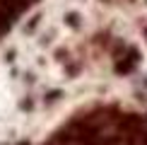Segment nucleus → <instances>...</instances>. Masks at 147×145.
I'll list each match as a JSON object with an SVG mask.
<instances>
[{
	"instance_id": "nucleus-1",
	"label": "nucleus",
	"mask_w": 147,
	"mask_h": 145,
	"mask_svg": "<svg viewBox=\"0 0 147 145\" xmlns=\"http://www.w3.org/2000/svg\"><path fill=\"white\" fill-rule=\"evenodd\" d=\"M68 22L72 24V27H77V15H68Z\"/></svg>"
}]
</instances>
